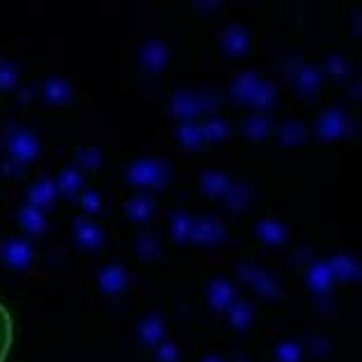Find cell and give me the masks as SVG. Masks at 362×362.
Masks as SVG:
<instances>
[{"label": "cell", "mask_w": 362, "mask_h": 362, "mask_svg": "<svg viewBox=\"0 0 362 362\" xmlns=\"http://www.w3.org/2000/svg\"><path fill=\"white\" fill-rule=\"evenodd\" d=\"M170 177H172L170 168L156 159H140L126 170V181L133 186L163 188L166 183H170Z\"/></svg>", "instance_id": "obj_1"}, {"label": "cell", "mask_w": 362, "mask_h": 362, "mask_svg": "<svg viewBox=\"0 0 362 362\" xmlns=\"http://www.w3.org/2000/svg\"><path fill=\"white\" fill-rule=\"evenodd\" d=\"M238 275H241L245 282L252 286V291H255L257 296L269 298V300L282 296V289H280V284L273 278L266 275L262 269H257V266L241 264V266H238Z\"/></svg>", "instance_id": "obj_2"}, {"label": "cell", "mask_w": 362, "mask_h": 362, "mask_svg": "<svg viewBox=\"0 0 362 362\" xmlns=\"http://www.w3.org/2000/svg\"><path fill=\"white\" fill-rule=\"evenodd\" d=\"M0 257L3 262L14 271H23L28 269L32 262V248L28 241H21V238H12L0 248Z\"/></svg>", "instance_id": "obj_3"}, {"label": "cell", "mask_w": 362, "mask_h": 362, "mask_svg": "<svg viewBox=\"0 0 362 362\" xmlns=\"http://www.w3.org/2000/svg\"><path fill=\"white\" fill-rule=\"evenodd\" d=\"M10 156H12V161L19 163V166H21V163H30L37 156V138L30 131L19 128V131L10 138Z\"/></svg>", "instance_id": "obj_4"}, {"label": "cell", "mask_w": 362, "mask_h": 362, "mask_svg": "<svg viewBox=\"0 0 362 362\" xmlns=\"http://www.w3.org/2000/svg\"><path fill=\"white\" fill-rule=\"evenodd\" d=\"M225 238V227L220 225V220L216 218H202L193 225L190 229V241H195L197 245H216Z\"/></svg>", "instance_id": "obj_5"}, {"label": "cell", "mask_w": 362, "mask_h": 362, "mask_svg": "<svg viewBox=\"0 0 362 362\" xmlns=\"http://www.w3.org/2000/svg\"><path fill=\"white\" fill-rule=\"evenodd\" d=\"M170 58V49L159 39H152L140 49V65L147 73H159Z\"/></svg>", "instance_id": "obj_6"}, {"label": "cell", "mask_w": 362, "mask_h": 362, "mask_svg": "<svg viewBox=\"0 0 362 362\" xmlns=\"http://www.w3.org/2000/svg\"><path fill=\"white\" fill-rule=\"evenodd\" d=\"M128 282V275L126 271L122 269L120 264H111V266H104L99 271V286L104 293H120L124 291V286Z\"/></svg>", "instance_id": "obj_7"}, {"label": "cell", "mask_w": 362, "mask_h": 362, "mask_svg": "<svg viewBox=\"0 0 362 362\" xmlns=\"http://www.w3.org/2000/svg\"><path fill=\"white\" fill-rule=\"evenodd\" d=\"M317 131L324 140H337L346 131V117L341 111H326L321 115Z\"/></svg>", "instance_id": "obj_8"}, {"label": "cell", "mask_w": 362, "mask_h": 362, "mask_svg": "<svg viewBox=\"0 0 362 362\" xmlns=\"http://www.w3.org/2000/svg\"><path fill=\"white\" fill-rule=\"evenodd\" d=\"M207 296L216 312H225L231 303H234V289H231V284L223 278H218L209 284Z\"/></svg>", "instance_id": "obj_9"}, {"label": "cell", "mask_w": 362, "mask_h": 362, "mask_svg": "<svg viewBox=\"0 0 362 362\" xmlns=\"http://www.w3.org/2000/svg\"><path fill=\"white\" fill-rule=\"evenodd\" d=\"M163 335H166V326H163V319L152 314V317H145L138 326V337L142 344L147 346H159L163 341Z\"/></svg>", "instance_id": "obj_10"}, {"label": "cell", "mask_w": 362, "mask_h": 362, "mask_svg": "<svg viewBox=\"0 0 362 362\" xmlns=\"http://www.w3.org/2000/svg\"><path fill=\"white\" fill-rule=\"evenodd\" d=\"M73 236H76L80 248H87V250L99 248V245L104 243V234H101V229L90 220H76L73 223Z\"/></svg>", "instance_id": "obj_11"}, {"label": "cell", "mask_w": 362, "mask_h": 362, "mask_svg": "<svg viewBox=\"0 0 362 362\" xmlns=\"http://www.w3.org/2000/svg\"><path fill=\"white\" fill-rule=\"evenodd\" d=\"M200 188L204 190L207 195L216 197V200H223L225 193L229 188V179L225 172H218V170H207L202 177H200Z\"/></svg>", "instance_id": "obj_12"}, {"label": "cell", "mask_w": 362, "mask_h": 362, "mask_svg": "<svg viewBox=\"0 0 362 362\" xmlns=\"http://www.w3.org/2000/svg\"><path fill=\"white\" fill-rule=\"evenodd\" d=\"M170 111L177 120L181 122H190L197 117V104H195V94L190 92H174L172 101H170Z\"/></svg>", "instance_id": "obj_13"}, {"label": "cell", "mask_w": 362, "mask_h": 362, "mask_svg": "<svg viewBox=\"0 0 362 362\" xmlns=\"http://www.w3.org/2000/svg\"><path fill=\"white\" fill-rule=\"evenodd\" d=\"M307 284H310V289L314 293H326L330 289L332 273H330L328 262H319V264L310 266V271H307Z\"/></svg>", "instance_id": "obj_14"}, {"label": "cell", "mask_w": 362, "mask_h": 362, "mask_svg": "<svg viewBox=\"0 0 362 362\" xmlns=\"http://www.w3.org/2000/svg\"><path fill=\"white\" fill-rule=\"evenodd\" d=\"M248 44H250L248 32H245V28H241V25H231V28L225 30L223 46L229 56H243V53L248 51Z\"/></svg>", "instance_id": "obj_15"}, {"label": "cell", "mask_w": 362, "mask_h": 362, "mask_svg": "<svg viewBox=\"0 0 362 362\" xmlns=\"http://www.w3.org/2000/svg\"><path fill=\"white\" fill-rule=\"evenodd\" d=\"M12 341H14V321L8 307L0 303V362L8 360Z\"/></svg>", "instance_id": "obj_16"}, {"label": "cell", "mask_w": 362, "mask_h": 362, "mask_svg": "<svg viewBox=\"0 0 362 362\" xmlns=\"http://www.w3.org/2000/svg\"><path fill=\"white\" fill-rule=\"evenodd\" d=\"M56 195H58L56 183H53L51 179H42V181H37L35 186L30 188L28 204H30V207L42 209V207H46V204H51L53 200H56Z\"/></svg>", "instance_id": "obj_17"}, {"label": "cell", "mask_w": 362, "mask_h": 362, "mask_svg": "<svg viewBox=\"0 0 362 362\" xmlns=\"http://www.w3.org/2000/svg\"><path fill=\"white\" fill-rule=\"evenodd\" d=\"M257 236L262 238L264 243L278 245L286 238V229H284L282 223L273 220V218H264V220L257 223Z\"/></svg>", "instance_id": "obj_18"}, {"label": "cell", "mask_w": 362, "mask_h": 362, "mask_svg": "<svg viewBox=\"0 0 362 362\" xmlns=\"http://www.w3.org/2000/svg\"><path fill=\"white\" fill-rule=\"evenodd\" d=\"M19 220L25 227V231H30V234H42L46 229V218L42 214V209L37 207H30V204H25V207L19 211Z\"/></svg>", "instance_id": "obj_19"}, {"label": "cell", "mask_w": 362, "mask_h": 362, "mask_svg": "<svg viewBox=\"0 0 362 362\" xmlns=\"http://www.w3.org/2000/svg\"><path fill=\"white\" fill-rule=\"evenodd\" d=\"M124 214L131 218V220H138V223L149 220V218L154 216V202L145 195H138L124 204Z\"/></svg>", "instance_id": "obj_20"}, {"label": "cell", "mask_w": 362, "mask_h": 362, "mask_svg": "<svg viewBox=\"0 0 362 362\" xmlns=\"http://www.w3.org/2000/svg\"><path fill=\"white\" fill-rule=\"evenodd\" d=\"M319 85H321V73L319 69L314 67H300L298 73H296V87L300 94H317L319 92Z\"/></svg>", "instance_id": "obj_21"}, {"label": "cell", "mask_w": 362, "mask_h": 362, "mask_svg": "<svg viewBox=\"0 0 362 362\" xmlns=\"http://www.w3.org/2000/svg\"><path fill=\"white\" fill-rule=\"evenodd\" d=\"M227 317H229V326L234 330H245L250 324H252V310L248 303L243 300H234L229 307H227Z\"/></svg>", "instance_id": "obj_22"}, {"label": "cell", "mask_w": 362, "mask_h": 362, "mask_svg": "<svg viewBox=\"0 0 362 362\" xmlns=\"http://www.w3.org/2000/svg\"><path fill=\"white\" fill-rule=\"evenodd\" d=\"M259 85V78L255 73H241V76H236V80L231 83V97L236 101H250V97L255 94Z\"/></svg>", "instance_id": "obj_23"}, {"label": "cell", "mask_w": 362, "mask_h": 362, "mask_svg": "<svg viewBox=\"0 0 362 362\" xmlns=\"http://www.w3.org/2000/svg\"><path fill=\"white\" fill-rule=\"evenodd\" d=\"M328 266H330L332 278L351 280V278H358V275H360L358 264H355L348 255H335V257L330 259V262H328Z\"/></svg>", "instance_id": "obj_24"}, {"label": "cell", "mask_w": 362, "mask_h": 362, "mask_svg": "<svg viewBox=\"0 0 362 362\" xmlns=\"http://www.w3.org/2000/svg\"><path fill=\"white\" fill-rule=\"evenodd\" d=\"M200 133H202V140L218 142V140L227 138L229 126H227V122L220 120V117H211V120L204 122V124H200Z\"/></svg>", "instance_id": "obj_25"}, {"label": "cell", "mask_w": 362, "mask_h": 362, "mask_svg": "<svg viewBox=\"0 0 362 362\" xmlns=\"http://www.w3.org/2000/svg\"><path fill=\"white\" fill-rule=\"evenodd\" d=\"M80 183H83V174L78 172L76 168H69V170H65L63 174L58 177V193H63V195H76L78 190H80Z\"/></svg>", "instance_id": "obj_26"}, {"label": "cell", "mask_w": 362, "mask_h": 362, "mask_svg": "<svg viewBox=\"0 0 362 362\" xmlns=\"http://www.w3.org/2000/svg\"><path fill=\"white\" fill-rule=\"evenodd\" d=\"M69 94H71V87L67 85L65 80H60V78H51L49 83H46V87H44V97L53 106L65 104V101L69 99Z\"/></svg>", "instance_id": "obj_27"}, {"label": "cell", "mask_w": 362, "mask_h": 362, "mask_svg": "<svg viewBox=\"0 0 362 362\" xmlns=\"http://www.w3.org/2000/svg\"><path fill=\"white\" fill-rule=\"evenodd\" d=\"M250 202V188L245 183H236V186H229L227 193H225V204H227L229 211H241L245 209V204Z\"/></svg>", "instance_id": "obj_28"}, {"label": "cell", "mask_w": 362, "mask_h": 362, "mask_svg": "<svg viewBox=\"0 0 362 362\" xmlns=\"http://www.w3.org/2000/svg\"><path fill=\"white\" fill-rule=\"evenodd\" d=\"M177 138H179V142L186 149H197L204 142L202 133H200V126L190 124V122H183V124H179V128H177Z\"/></svg>", "instance_id": "obj_29"}, {"label": "cell", "mask_w": 362, "mask_h": 362, "mask_svg": "<svg viewBox=\"0 0 362 362\" xmlns=\"http://www.w3.org/2000/svg\"><path fill=\"white\" fill-rule=\"evenodd\" d=\"M243 133H245V138H250V140H264L266 138V133H269V120L264 117V115H252V117L245 120V124H243Z\"/></svg>", "instance_id": "obj_30"}, {"label": "cell", "mask_w": 362, "mask_h": 362, "mask_svg": "<svg viewBox=\"0 0 362 362\" xmlns=\"http://www.w3.org/2000/svg\"><path fill=\"white\" fill-rule=\"evenodd\" d=\"M305 140V128L300 122H284L280 126V142L282 145H300Z\"/></svg>", "instance_id": "obj_31"}, {"label": "cell", "mask_w": 362, "mask_h": 362, "mask_svg": "<svg viewBox=\"0 0 362 362\" xmlns=\"http://www.w3.org/2000/svg\"><path fill=\"white\" fill-rule=\"evenodd\" d=\"M190 229H193V223H190L188 214H181V211H177L172 216V223H170V231H172V238L174 241H186L190 238Z\"/></svg>", "instance_id": "obj_32"}, {"label": "cell", "mask_w": 362, "mask_h": 362, "mask_svg": "<svg viewBox=\"0 0 362 362\" xmlns=\"http://www.w3.org/2000/svg\"><path fill=\"white\" fill-rule=\"evenodd\" d=\"M273 101H275V90H273V85H269V83H259L257 90H255V94L250 97L248 104L255 106L257 111H264V108L273 106Z\"/></svg>", "instance_id": "obj_33"}, {"label": "cell", "mask_w": 362, "mask_h": 362, "mask_svg": "<svg viewBox=\"0 0 362 362\" xmlns=\"http://www.w3.org/2000/svg\"><path fill=\"white\" fill-rule=\"evenodd\" d=\"M275 358L280 362H300L303 358V348H300L298 341H282L275 348Z\"/></svg>", "instance_id": "obj_34"}, {"label": "cell", "mask_w": 362, "mask_h": 362, "mask_svg": "<svg viewBox=\"0 0 362 362\" xmlns=\"http://www.w3.org/2000/svg\"><path fill=\"white\" fill-rule=\"evenodd\" d=\"M135 250H138L140 257H145V259H154L156 255H159V245H156V238L149 236V234H142L138 238V243H135Z\"/></svg>", "instance_id": "obj_35"}, {"label": "cell", "mask_w": 362, "mask_h": 362, "mask_svg": "<svg viewBox=\"0 0 362 362\" xmlns=\"http://www.w3.org/2000/svg\"><path fill=\"white\" fill-rule=\"evenodd\" d=\"M78 163L83 168H99L101 166V154H99V149H94V147H87V149H80L78 152Z\"/></svg>", "instance_id": "obj_36"}, {"label": "cell", "mask_w": 362, "mask_h": 362, "mask_svg": "<svg viewBox=\"0 0 362 362\" xmlns=\"http://www.w3.org/2000/svg\"><path fill=\"white\" fill-rule=\"evenodd\" d=\"M156 358H159V362H177L179 360V351H177L172 341H161L159 348H156Z\"/></svg>", "instance_id": "obj_37"}, {"label": "cell", "mask_w": 362, "mask_h": 362, "mask_svg": "<svg viewBox=\"0 0 362 362\" xmlns=\"http://www.w3.org/2000/svg\"><path fill=\"white\" fill-rule=\"evenodd\" d=\"M195 104H197V115L216 111V108H218V97L214 92H204V94H200V97H195Z\"/></svg>", "instance_id": "obj_38"}, {"label": "cell", "mask_w": 362, "mask_h": 362, "mask_svg": "<svg viewBox=\"0 0 362 362\" xmlns=\"http://www.w3.org/2000/svg\"><path fill=\"white\" fill-rule=\"evenodd\" d=\"M16 83V71L12 65H0V90H12Z\"/></svg>", "instance_id": "obj_39"}, {"label": "cell", "mask_w": 362, "mask_h": 362, "mask_svg": "<svg viewBox=\"0 0 362 362\" xmlns=\"http://www.w3.org/2000/svg\"><path fill=\"white\" fill-rule=\"evenodd\" d=\"M80 204H83V209L87 211V214H97V211L101 209V200L94 190H85V193L80 195Z\"/></svg>", "instance_id": "obj_40"}, {"label": "cell", "mask_w": 362, "mask_h": 362, "mask_svg": "<svg viewBox=\"0 0 362 362\" xmlns=\"http://www.w3.org/2000/svg\"><path fill=\"white\" fill-rule=\"evenodd\" d=\"M326 67H328V71H330L332 76H344V73L348 71L346 60L341 58V56H330V58L326 60Z\"/></svg>", "instance_id": "obj_41"}, {"label": "cell", "mask_w": 362, "mask_h": 362, "mask_svg": "<svg viewBox=\"0 0 362 362\" xmlns=\"http://www.w3.org/2000/svg\"><path fill=\"white\" fill-rule=\"evenodd\" d=\"M312 351H317L319 355H326L328 351H330V346H328L324 339H314L312 341Z\"/></svg>", "instance_id": "obj_42"}, {"label": "cell", "mask_w": 362, "mask_h": 362, "mask_svg": "<svg viewBox=\"0 0 362 362\" xmlns=\"http://www.w3.org/2000/svg\"><path fill=\"white\" fill-rule=\"evenodd\" d=\"M195 10H218V3H195Z\"/></svg>", "instance_id": "obj_43"}, {"label": "cell", "mask_w": 362, "mask_h": 362, "mask_svg": "<svg viewBox=\"0 0 362 362\" xmlns=\"http://www.w3.org/2000/svg\"><path fill=\"white\" fill-rule=\"evenodd\" d=\"M202 362H225L220 355H207V358H204Z\"/></svg>", "instance_id": "obj_44"}]
</instances>
